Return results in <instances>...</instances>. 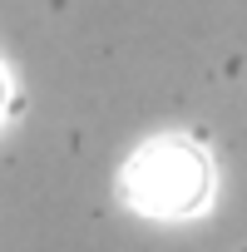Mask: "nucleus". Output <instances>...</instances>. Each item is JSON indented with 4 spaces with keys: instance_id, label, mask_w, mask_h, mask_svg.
Masks as SVG:
<instances>
[{
    "instance_id": "f03ea898",
    "label": "nucleus",
    "mask_w": 247,
    "mask_h": 252,
    "mask_svg": "<svg viewBox=\"0 0 247 252\" xmlns=\"http://www.w3.org/2000/svg\"><path fill=\"white\" fill-rule=\"evenodd\" d=\"M10 109V79H5V69H0V114Z\"/></svg>"
},
{
    "instance_id": "f257e3e1",
    "label": "nucleus",
    "mask_w": 247,
    "mask_h": 252,
    "mask_svg": "<svg viewBox=\"0 0 247 252\" xmlns=\"http://www.w3.org/2000/svg\"><path fill=\"white\" fill-rule=\"evenodd\" d=\"M213 193V163L188 139H154L124 163V198L149 218L198 213Z\"/></svg>"
}]
</instances>
